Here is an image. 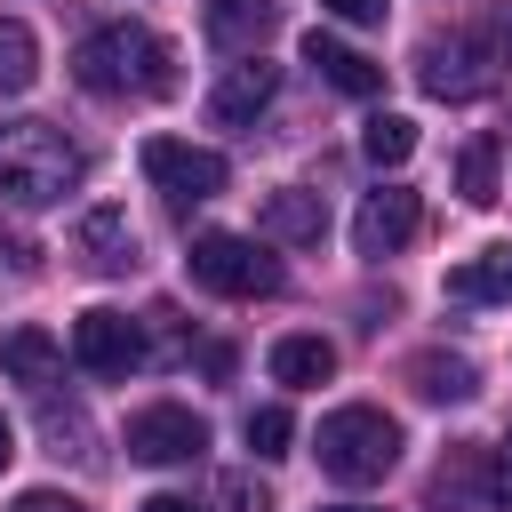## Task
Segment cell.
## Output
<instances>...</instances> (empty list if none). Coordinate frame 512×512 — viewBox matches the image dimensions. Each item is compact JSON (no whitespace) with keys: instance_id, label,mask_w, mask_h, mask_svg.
I'll list each match as a JSON object with an SVG mask.
<instances>
[{"instance_id":"1","label":"cell","mask_w":512,"mask_h":512,"mask_svg":"<svg viewBox=\"0 0 512 512\" xmlns=\"http://www.w3.org/2000/svg\"><path fill=\"white\" fill-rule=\"evenodd\" d=\"M72 80L88 96H168L176 88V48L144 24H96L72 48Z\"/></svg>"},{"instance_id":"2","label":"cell","mask_w":512,"mask_h":512,"mask_svg":"<svg viewBox=\"0 0 512 512\" xmlns=\"http://www.w3.org/2000/svg\"><path fill=\"white\" fill-rule=\"evenodd\" d=\"M88 152L56 128V120H0V200L8 208H48L64 192H80Z\"/></svg>"},{"instance_id":"3","label":"cell","mask_w":512,"mask_h":512,"mask_svg":"<svg viewBox=\"0 0 512 512\" xmlns=\"http://www.w3.org/2000/svg\"><path fill=\"white\" fill-rule=\"evenodd\" d=\"M504 64H512V16H488V24H472V32L424 40V56H416V80H424V96H440V104H464V96L496 88V72H504Z\"/></svg>"},{"instance_id":"4","label":"cell","mask_w":512,"mask_h":512,"mask_svg":"<svg viewBox=\"0 0 512 512\" xmlns=\"http://www.w3.org/2000/svg\"><path fill=\"white\" fill-rule=\"evenodd\" d=\"M320 472L328 480H344V488H368V480H384L392 464H400V424L384 416V408H368V400H352V408H328L320 416Z\"/></svg>"},{"instance_id":"5","label":"cell","mask_w":512,"mask_h":512,"mask_svg":"<svg viewBox=\"0 0 512 512\" xmlns=\"http://www.w3.org/2000/svg\"><path fill=\"white\" fill-rule=\"evenodd\" d=\"M184 272H192L208 296H272V288H280V264H272L256 240H240V232H200L192 256H184Z\"/></svg>"},{"instance_id":"6","label":"cell","mask_w":512,"mask_h":512,"mask_svg":"<svg viewBox=\"0 0 512 512\" xmlns=\"http://www.w3.org/2000/svg\"><path fill=\"white\" fill-rule=\"evenodd\" d=\"M144 176H152V192H168L176 208L184 200H216L224 192V152H208V144H184V136H144Z\"/></svg>"},{"instance_id":"7","label":"cell","mask_w":512,"mask_h":512,"mask_svg":"<svg viewBox=\"0 0 512 512\" xmlns=\"http://www.w3.org/2000/svg\"><path fill=\"white\" fill-rule=\"evenodd\" d=\"M200 448H208V424L176 400H152V408L128 416V456L136 464H200Z\"/></svg>"},{"instance_id":"8","label":"cell","mask_w":512,"mask_h":512,"mask_svg":"<svg viewBox=\"0 0 512 512\" xmlns=\"http://www.w3.org/2000/svg\"><path fill=\"white\" fill-rule=\"evenodd\" d=\"M72 360H80L88 376H128V368L144 360V328H136L128 312L96 304V312H80V320H72Z\"/></svg>"},{"instance_id":"9","label":"cell","mask_w":512,"mask_h":512,"mask_svg":"<svg viewBox=\"0 0 512 512\" xmlns=\"http://www.w3.org/2000/svg\"><path fill=\"white\" fill-rule=\"evenodd\" d=\"M408 240H416V192H408V184L368 192L360 216H352V248H360V256H400Z\"/></svg>"},{"instance_id":"10","label":"cell","mask_w":512,"mask_h":512,"mask_svg":"<svg viewBox=\"0 0 512 512\" xmlns=\"http://www.w3.org/2000/svg\"><path fill=\"white\" fill-rule=\"evenodd\" d=\"M72 256L88 264V272H128L136 264V224H128V208H88L80 224H72Z\"/></svg>"},{"instance_id":"11","label":"cell","mask_w":512,"mask_h":512,"mask_svg":"<svg viewBox=\"0 0 512 512\" xmlns=\"http://www.w3.org/2000/svg\"><path fill=\"white\" fill-rule=\"evenodd\" d=\"M272 88H280V64H264V56H240L216 88H208V120H224V128H240V120H256L264 104H272Z\"/></svg>"},{"instance_id":"12","label":"cell","mask_w":512,"mask_h":512,"mask_svg":"<svg viewBox=\"0 0 512 512\" xmlns=\"http://www.w3.org/2000/svg\"><path fill=\"white\" fill-rule=\"evenodd\" d=\"M304 64H312V72H320L328 88H344V96H376V88H384V64H368L360 48H344V40H328L320 24L304 32Z\"/></svg>"},{"instance_id":"13","label":"cell","mask_w":512,"mask_h":512,"mask_svg":"<svg viewBox=\"0 0 512 512\" xmlns=\"http://www.w3.org/2000/svg\"><path fill=\"white\" fill-rule=\"evenodd\" d=\"M0 376H16V384H32V392H48V384L64 376V344H56L48 328H8V336H0Z\"/></svg>"},{"instance_id":"14","label":"cell","mask_w":512,"mask_h":512,"mask_svg":"<svg viewBox=\"0 0 512 512\" xmlns=\"http://www.w3.org/2000/svg\"><path fill=\"white\" fill-rule=\"evenodd\" d=\"M448 304H512V240L464 256V264L448 272Z\"/></svg>"},{"instance_id":"15","label":"cell","mask_w":512,"mask_h":512,"mask_svg":"<svg viewBox=\"0 0 512 512\" xmlns=\"http://www.w3.org/2000/svg\"><path fill=\"white\" fill-rule=\"evenodd\" d=\"M200 24H208V40H216V48H240V56H248V48L280 24V0H208V8H200Z\"/></svg>"},{"instance_id":"16","label":"cell","mask_w":512,"mask_h":512,"mask_svg":"<svg viewBox=\"0 0 512 512\" xmlns=\"http://www.w3.org/2000/svg\"><path fill=\"white\" fill-rule=\"evenodd\" d=\"M328 232V208H320V192H272L264 200V240H288V248H312Z\"/></svg>"},{"instance_id":"17","label":"cell","mask_w":512,"mask_h":512,"mask_svg":"<svg viewBox=\"0 0 512 512\" xmlns=\"http://www.w3.org/2000/svg\"><path fill=\"white\" fill-rule=\"evenodd\" d=\"M272 376L280 384H328L336 376V344L328 336H280L272 344Z\"/></svg>"},{"instance_id":"18","label":"cell","mask_w":512,"mask_h":512,"mask_svg":"<svg viewBox=\"0 0 512 512\" xmlns=\"http://www.w3.org/2000/svg\"><path fill=\"white\" fill-rule=\"evenodd\" d=\"M32 80H40V40H32V24L0 16V96H24Z\"/></svg>"},{"instance_id":"19","label":"cell","mask_w":512,"mask_h":512,"mask_svg":"<svg viewBox=\"0 0 512 512\" xmlns=\"http://www.w3.org/2000/svg\"><path fill=\"white\" fill-rule=\"evenodd\" d=\"M408 376H416V392H424V400H472V392H480V384H472V360H464V352H424V360H416Z\"/></svg>"},{"instance_id":"20","label":"cell","mask_w":512,"mask_h":512,"mask_svg":"<svg viewBox=\"0 0 512 512\" xmlns=\"http://www.w3.org/2000/svg\"><path fill=\"white\" fill-rule=\"evenodd\" d=\"M360 152H368L376 168H400V160L416 152V120H400V112H376V120L360 128Z\"/></svg>"},{"instance_id":"21","label":"cell","mask_w":512,"mask_h":512,"mask_svg":"<svg viewBox=\"0 0 512 512\" xmlns=\"http://www.w3.org/2000/svg\"><path fill=\"white\" fill-rule=\"evenodd\" d=\"M456 192H464L472 208L496 200V136H472V144L456 152Z\"/></svg>"},{"instance_id":"22","label":"cell","mask_w":512,"mask_h":512,"mask_svg":"<svg viewBox=\"0 0 512 512\" xmlns=\"http://www.w3.org/2000/svg\"><path fill=\"white\" fill-rule=\"evenodd\" d=\"M288 440H296V416L288 408H248V448L256 456H288Z\"/></svg>"},{"instance_id":"23","label":"cell","mask_w":512,"mask_h":512,"mask_svg":"<svg viewBox=\"0 0 512 512\" xmlns=\"http://www.w3.org/2000/svg\"><path fill=\"white\" fill-rule=\"evenodd\" d=\"M488 512H512V432L504 448H488Z\"/></svg>"},{"instance_id":"24","label":"cell","mask_w":512,"mask_h":512,"mask_svg":"<svg viewBox=\"0 0 512 512\" xmlns=\"http://www.w3.org/2000/svg\"><path fill=\"white\" fill-rule=\"evenodd\" d=\"M8 512H80V496H64V488H24Z\"/></svg>"},{"instance_id":"25","label":"cell","mask_w":512,"mask_h":512,"mask_svg":"<svg viewBox=\"0 0 512 512\" xmlns=\"http://www.w3.org/2000/svg\"><path fill=\"white\" fill-rule=\"evenodd\" d=\"M320 16H344V24H384V0H320Z\"/></svg>"},{"instance_id":"26","label":"cell","mask_w":512,"mask_h":512,"mask_svg":"<svg viewBox=\"0 0 512 512\" xmlns=\"http://www.w3.org/2000/svg\"><path fill=\"white\" fill-rule=\"evenodd\" d=\"M224 504H232V512H272V496L248 488V480H224Z\"/></svg>"},{"instance_id":"27","label":"cell","mask_w":512,"mask_h":512,"mask_svg":"<svg viewBox=\"0 0 512 512\" xmlns=\"http://www.w3.org/2000/svg\"><path fill=\"white\" fill-rule=\"evenodd\" d=\"M136 512H200V504H192V496H168V488H160V496H144Z\"/></svg>"},{"instance_id":"28","label":"cell","mask_w":512,"mask_h":512,"mask_svg":"<svg viewBox=\"0 0 512 512\" xmlns=\"http://www.w3.org/2000/svg\"><path fill=\"white\" fill-rule=\"evenodd\" d=\"M8 456H16V432H8V416H0V464H8Z\"/></svg>"},{"instance_id":"29","label":"cell","mask_w":512,"mask_h":512,"mask_svg":"<svg viewBox=\"0 0 512 512\" xmlns=\"http://www.w3.org/2000/svg\"><path fill=\"white\" fill-rule=\"evenodd\" d=\"M320 512H384V504H320Z\"/></svg>"}]
</instances>
